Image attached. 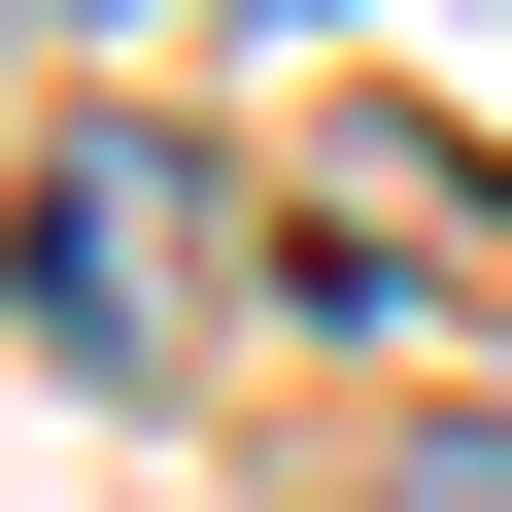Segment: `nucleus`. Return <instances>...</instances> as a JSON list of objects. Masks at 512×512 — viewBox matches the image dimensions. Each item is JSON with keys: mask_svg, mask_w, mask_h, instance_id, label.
Returning <instances> with one entry per match:
<instances>
[{"mask_svg": "<svg viewBox=\"0 0 512 512\" xmlns=\"http://www.w3.org/2000/svg\"><path fill=\"white\" fill-rule=\"evenodd\" d=\"M171 274H205V171H171V137H69V171H0V308H35L69 376H137V342H171Z\"/></svg>", "mask_w": 512, "mask_h": 512, "instance_id": "1", "label": "nucleus"}, {"mask_svg": "<svg viewBox=\"0 0 512 512\" xmlns=\"http://www.w3.org/2000/svg\"><path fill=\"white\" fill-rule=\"evenodd\" d=\"M274 308H512V171H444V137H376V171H308L274 205Z\"/></svg>", "mask_w": 512, "mask_h": 512, "instance_id": "2", "label": "nucleus"}, {"mask_svg": "<svg viewBox=\"0 0 512 512\" xmlns=\"http://www.w3.org/2000/svg\"><path fill=\"white\" fill-rule=\"evenodd\" d=\"M376 512H512V410H410V444H376Z\"/></svg>", "mask_w": 512, "mask_h": 512, "instance_id": "3", "label": "nucleus"}]
</instances>
